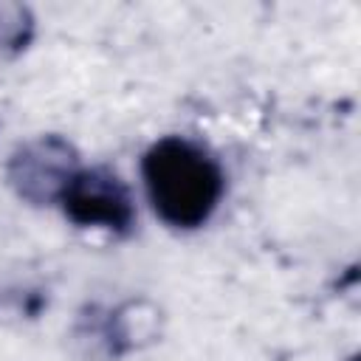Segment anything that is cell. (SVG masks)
Listing matches in <instances>:
<instances>
[{
	"mask_svg": "<svg viewBox=\"0 0 361 361\" xmlns=\"http://www.w3.org/2000/svg\"><path fill=\"white\" fill-rule=\"evenodd\" d=\"M37 20L25 3L0 0V62L17 59L34 39Z\"/></svg>",
	"mask_w": 361,
	"mask_h": 361,
	"instance_id": "cell-5",
	"label": "cell"
},
{
	"mask_svg": "<svg viewBox=\"0 0 361 361\" xmlns=\"http://www.w3.org/2000/svg\"><path fill=\"white\" fill-rule=\"evenodd\" d=\"M79 169V149L68 138L48 133L23 141L8 155L6 180L20 200L31 206H54L62 200Z\"/></svg>",
	"mask_w": 361,
	"mask_h": 361,
	"instance_id": "cell-2",
	"label": "cell"
},
{
	"mask_svg": "<svg viewBox=\"0 0 361 361\" xmlns=\"http://www.w3.org/2000/svg\"><path fill=\"white\" fill-rule=\"evenodd\" d=\"M141 178L155 214L180 231L200 228L214 214L226 189L220 164L180 135L158 138L144 152Z\"/></svg>",
	"mask_w": 361,
	"mask_h": 361,
	"instance_id": "cell-1",
	"label": "cell"
},
{
	"mask_svg": "<svg viewBox=\"0 0 361 361\" xmlns=\"http://www.w3.org/2000/svg\"><path fill=\"white\" fill-rule=\"evenodd\" d=\"M350 361H355V358H350Z\"/></svg>",
	"mask_w": 361,
	"mask_h": 361,
	"instance_id": "cell-6",
	"label": "cell"
},
{
	"mask_svg": "<svg viewBox=\"0 0 361 361\" xmlns=\"http://www.w3.org/2000/svg\"><path fill=\"white\" fill-rule=\"evenodd\" d=\"M62 212L79 228H102L127 237L135 226V203L127 183L107 166L79 169L62 195Z\"/></svg>",
	"mask_w": 361,
	"mask_h": 361,
	"instance_id": "cell-3",
	"label": "cell"
},
{
	"mask_svg": "<svg viewBox=\"0 0 361 361\" xmlns=\"http://www.w3.org/2000/svg\"><path fill=\"white\" fill-rule=\"evenodd\" d=\"M99 336L104 350L113 358H118L158 336V310L147 299L124 302L121 307L104 316V322L99 324Z\"/></svg>",
	"mask_w": 361,
	"mask_h": 361,
	"instance_id": "cell-4",
	"label": "cell"
}]
</instances>
